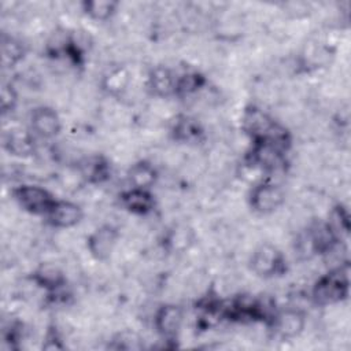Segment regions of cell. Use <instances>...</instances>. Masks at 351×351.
<instances>
[{
  "mask_svg": "<svg viewBox=\"0 0 351 351\" xmlns=\"http://www.w3.org/2000/svg\"><path fill=\"white\" fill-rule=\"evenodd\" d=\"M173 133L177 140L191 143L193 140H199L203 130L195 119H192L189 117H181L176 122V125L173 128Z\"/></svg>",
  "mask_w": 351,
  "mask_h": 351,
  "instance_id": "ffe728a7",
  "label": "cell"
},
{
  "mask_svg": "<svg viewBox=\"0 0 351 351\" xmlns=\"http://www.w3.org/2000/svg\"><path fill=\"white\" fill-rule=\"evenodd\" d=\"M3 147L10 155L26 158L34 151V138L26 129L12 128L8 129L3 136Z\"/></svg>",
  "mask_w": 351,
  "mask_h": 351,
  "instance_id": "8fae6325",
  "label": "cell"
},
{
  "mask_svg": "<svg viewBox=\"0 0 351 351\" xmlns=\"http://www.w3.org/2000/svg\"><path fill=\"white\" fill-rule=\"evenodd\" d=\"M243 129L251 136L252 141H263L271 138L282 126L274 122L263 110L250 106L243 114Z\"/></svg>",
  "mask_w": 351,
  "mask_h": 351,
  "instance_id": "5b68a950",
  "label": "cell"
},
{
  "mask_svg": "<svg viewBox=\"0 0 351 351\" xmlns=\"http://www.w3.org/2000/svg\"><path fill=\"white\" fill-rule=\"evenodd\" d=\"M111 347L115 350H137L143 347V343L136 332L122 330L114 336Z\"/></svg>",
  "mask_w": 351,
  "mask_h": 351,
  "instance_id": "7402d4cb",
  "label": "cell"
},
{
  "mask_svg": "<svg viewBox=\"0 0 351 351\" xmlns=\"http://www.w3.org/2000/svg\"><path fill=\"white\" fill-rule=\"evenodd\" d=\"M177 75L166 66H156L148 74V88L159 97L176 95Z\"/></svg>",
  "mask_w": 351,
  "mask_h": 351,
  "instance_id": "5bb4252c",
  "label": "cell"
},
{
  "mask_svg": "<svg viewBox=\"0 0 351 351\" xmlns=\"http://www.w3.org/2000/svg\"><path fill=\"white\" fill-rule=\"evenodd\" d=\"M15 202L27 213L34 215H44L48 213L56 200L49 191L43 186L23 184L12 191Z\"/></svg>",
  "mask_w": 351,
  "mask_h": 351,
  "instance_id": "3957f363",
  "label": "cell"
},
{
  "mask_svg": "<svg viewBox=\"0 0 351 351\" xmlns=\"http://www.w3.org/2000/svg\"><path fill=\"white\" fill-rule=\"evenodd\" d=\"M251 270L262 278H270L284 273L285 259L282 252L273 244H261L250 258Z\"/></svg>",
  "mask_w": 351,
  "mask_h": 351,
  "instance_id": "7a4b0ae2",
  "label": "cell"
},
{
  "mask_svg": "<svg viewBox=\"0 0 351 351\" xmlns=\"http://www.w3.org/2000/svg\"><path fill=\"white\" fill-rule=\"evenodd\" d=\"M285 195L281 186L270 181H261L252 186L248 195V203L255 213L271 214L282 203Z\"/></svg>",
  "mask_w": 351,
  "mask_h": 351,
  "instance_id": "277c9868",
  "label": "cell"
},
{
  "mask_svg": "<svg viewBox=\"0 0 351 351\" xmlns=\"http://www.w3.org/2000/svg\"><path fill=\"white\" fill-rule=\"evenodd\" d=\"M33 282H36L40 288L45 289L49 293H55L62 291L66 287V276L52 263H43L38 266L32 274Z\"/></svg>",
  "mask_w": 351,
  "mask_h": 351,
  "instance_id": "7c38bea8",
  "label": "cell"
},
{
  "mask_svg": "<svg viewBox=\"0 0 351 351\" xmlns=\"http://www.w3.org/2000/svg\"><path fill=\"white\" fill-rule=\"evenodd\" d=\"M16 92L14 89L12 85L10 84H4L3 88H1V111L5 114V112H10L14 110L15 104H16Z\"/></svg>",
  "mask_w": 351,
  "mask_h": 351,
  "instance_id": "603a6c76",
  "label": "cell"
},
{
  "mask_svg": "<svg viewBox=\"0 0 351 351\" xmlns=\"http://www.w3.org/2000/svg\"><path fill=\"white\" fill-rule=\"evenodd\" d=\"M30 128L37 136L43 138H52L59 134L62 122L58 112L52 107L38 106L32 110Z\"/></svg>",
  "mask_w": 351,
  "mask_h": 351,
  "instance_id": "30bf717a",
  "label": "cell"
},
{
  "mask_svg": "<svg viewBox=\"0 0 351 351\" xmlns=\"http://www.w3.org/2000/svg\"><path fill=\"white\" fill-rule=\"evenodd\" d=\"M119 232L115 226L104 223L95 229L86 240V248L96 261H107L118 243Z\"/></svg>",
  "mask_w": 351,
  "mask_h": 351,
  "instance_id": "8992f818",
  "label": "cell"
},
{
  "mask_svg": "<svg viewBox=\"0 0 351 351\" xmlns=\"http://www.w3.org/2000/svg\"><path fill=\"white\" fill-rule=\"evenodd\" d=\"M158 177L156 169L147 160H138L133 163L128 170V180L130 186L151 189Z\"/></svg>",
  "mask_w": 351,
  "mask_h": 351,
  "instance_id": "9a60e30c",
  "label": "cell"
},
{
  "mask_svg": "<svg viewBox=\"0 0 351 351\" xmlns=\"http://www.w3.org/2000/svg\"><path fill=\"white\" fill-rule=\"evenodd\" d=\"M82 11L93 21L110 19L118 8V3L114 0H85L81 3Z\"/></svg>",
  "mask_w": 351,
  "mask_h": 351,
  "instance_id": "e0dca14e",
  "label": "cell"
},
{
  "mask_svg": "<svg viewBox=\"0 0 351 351\" xmlns=\"http://www.w3.org/2000/svg\"><path fill=\"white\" fill-rule=\"evenodd\" d=\"M23 55L25 47L18 38L7 34L1 36V60L4 66L14 67L22 60Z\"/></svg>",
  "mask_w": 351,
  "mask_h": 351,
  "instance_id": "d6986e66",
  "label": "cell"
},
{
  "mask_svg": "<svg viewBox=\"0 0 351 351\" xmlns=\"http://www.w3.org/2000/svg\"><path fill=\"white\" fill-rule=\"evenodd\" d=\"M81 174L90 182H101L110 176V166L101 156H90L81 163Z\"/></svg>",
  "mask_w": 351,
  "mask_h": 351,
  "instance_id": "ac0fdd59",
  "label": "cell"
},
{
  "mask_svg": "<svg viewBox=\"0 0 351 351\" xmlns=\"http://www.w3.org/2000/svg\"><path fill=\"white\" fill-rule=\"evenodd\" d=\"M206 84V78L197 71H186L181 75H177L176 95L188 96L197 92Z\"/></svg>",
  "mask_w": 351,
  "mask_h": 351,
  "instance_id": "44dd1931",
  "label": "cell"
},
{
  "mask_svg": "<svg viewBox=\"0 0 351 351\" xmlns=\"http://www.w3.org/2000/svg\"><path fill=\"white\" fill-rule=\"evenodd\" d=\"M82 217L84 213L81 206L70 200H55L45 214L48 223L59 229H69L75 226L80 223Z\"/></svg>",
  "mask_w": 351,
  "mask_h": 351,
  "instance_id": "ba28073f",
  "label": "cell"
},
{
  "mask_svg": "<svg viewBox=\"0 0 351 351\" xmlns=\"http://www.w3.org/2000/svg\"><path fill=\"white\" fill-rule=\"evenodd\" d=\"M184 321V311L177 304H163L160 306L154 317V325L159 336L166 341H173L177 339Z\"/></svg>",
  "mask_w": 351,
  "mask_h": 351,
  "instance_id": "52a82bcc",
  "label": "cell"
},
{
  "mask_svg": "<svg viewBox=\"0 0 351 351\" xmlns=\"http://www.w3.org/2000/svg\"><path fill=\"white\" fill-rule=\"evenodd\" d=\"M130 82V73L123 66H117L103 75L101 88L111 96L122 95Z\"/></svg>",
  "mask_w": 351,
  "mask_h": 351,
  "instance_id": "2e32d148",
  "label": "cell"
},
{
  "mask_svg": "<svg viewBox=\"0 0 351 351\" xmlns=\"http://www.w3.org/2000/svg\"><path fill=\"white\" fill-rule=\"evenodd\" d=\"M121 204L132 214L145 215L154 210L155 199L149 189L130 186L121 195Z\"/></svg>",
  "mask_w": 351,
  "mask_h": 351,
  "instance_id": "4fadbf2b",
  "label": "cell"
},
{
  "mask_svg": "<svg viewBox=\"0 0 351 351\" xmlns=\"http://www.w3.org/2000/svg\"><path fill=\"white\" fill-rule=\"evenodd\" d=\"M348 287L350 267L348 263H343L319 277L313 288V300L319 306L339 303L347 298Z\"/></svg>",
  "mask_w": 351,
  "mask_h": 351,
  "instance_id": "6da1fadb",
  "label": "cell"
},
{
  "mask_svg": "<svg viewBox=\"0 0 351 351\" xmlns=\"http://www.w3.org/2000/svg\"><path fill=\"white\" fill-rule=\"evenodd\" d=\"M276 333L282 339H293L302 333L306 325V315L299 308H285L274 313L269 322Z\"/></svg>",
  "mask_w": 351,
  "mask_h": 351,
  "instance_id": "9c48e42d",
  "label": "cell"
}]
</instances>
